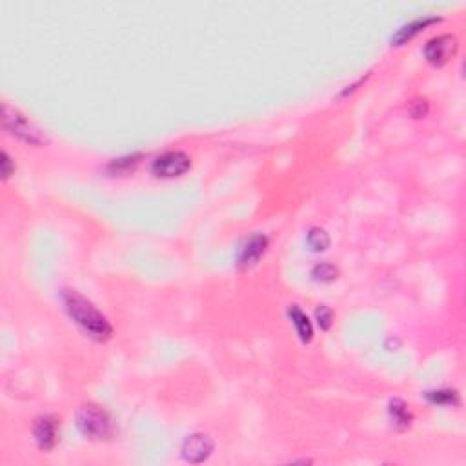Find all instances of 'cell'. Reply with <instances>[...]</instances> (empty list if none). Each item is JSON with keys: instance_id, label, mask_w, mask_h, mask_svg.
<instances>
[{"instance_id": "3957f363", "label": "cell", "mask_w": 466, "mask_h": 466, "mask_svg": "<svg viewBox=\"0 0 466 466\" xmlns=\"http://www.w3.org/2000/svg\"><path fill=\"white\" fill-rule=\"evenodd\" d=\"M2 124H4V128L10 131L11 135L24 140V142H28V144H46V135H44L43 131L38 130L22 112H19L17 107L10 106L8 103L2 104Z\"/></svg>"}, {"instance_id": "8992f818", "label": "cell", "mask_w": 466, "mask_h": 466, "mask_svg": "<svg viewBox=\"0 0 466 466\" xmlns=\"http://www.w3.org/2000/svg\"><path fill=\"white\" fill-rule=\"evenodd\" d=\"M213 448V439L210 435L197 432V434H191L184 439V443H182V457L188 463H191V465H199V463H204L211 456Z\"/></svg>"}, {"instance_id": "4fadbf2b", "label": "cell", "mask_w": 466, "mask_h": 466, "mask_svg": "<svg viewBox=\"0 0 466 466\" xmlns=\"http://www.w3.org/2000/svg\"><path fill=\"white\" fill-rule=\"evenodd\" d=\"M426 399L434 405H459V393L456 390H434L426 392Z\"/></svg>"}, {"instance_id": "e0dca14e", "label": "cell", "mask_w": 466, "mask_h": 466, "mask_svg": "<svg viewBox=\"0 0 466 466\" xmlns=\"http://www.w3.org/2000/svg\"><path fill=\"white\" fill-rule=\"evenodd\" d=\"M0 159H2L0 160V166H2V179L8 181V179H10L15 173V163L11 160V157L8 155V151H2V153H0Z\"/></svg>"}, {"instance_id": "30bf717a", "label": "cell", "mask_w": 466, "mask_h": 466, "mask_svg": "<svg viewBox=\"0 0 466 466\" xmlns=\"http://www.w3.org/2000/svg\"><path fill=\"white\" fill-rule=\"evenodd\" d=\"M288 317H290V321L294 322L299 339L303 340V343H310L313 336V328H312V322H310V319H308L306 313H304L303 310L297 306V304H290Z\"/></svg>"}, {"instance_id": "7a4b0ae2", "label": "cell", "mask_w": 466, "mask_h": 466, "mask_svg": "<svg viewBox=\"0 0 466 466\" xmlns=\"http://www.w3.org/2000/svg\"><path fill=\"white\" fill-rule=\"evenodd\" d=\"M77 428L80 430V434L95 441L112 439L115 434V426L110 414L97 405L80 406L77 410Z\"/></svg>"}, {"instance_id": "9a60e30c", "label": "cell", "mask_w": 466, "mask_h": 466, "mask_svg": "<svg viewBox=\"0 0 466 466\" xmlns=\"http://www.w3.org/2000/svg\"><path fill=\"white\" fill-rule=\"evenodd\" d=\"M140 155H128V157H122V159H115L107 168L112 173H122L126 172V170L133 168L137 164V159H139Z\"/></svg>"}, {"instance_id": "7c38bea8", "label": "cell", "mask_w": 466, "mask_h": 466, "mask_svg": "<svg viewBox=\"0 0 466 466\" xmlns=\"http://www.w3.org/2000/svg\"><path fill=\"white\" fill-rule=\"evenodd\" d=\"M308 244L313 252H324L330 246V235L326 233V230L315 226L308 232Z\"/></svg>"}, {"instance_id": "ba28073f", "label": "cell", "mask_w": 466, "mask_h": 466, "mask_svg": "<svg viewBox=\"0 0 466 466\" xmlns=\"http://www.w3.org/2000/svg\"><path fill=\"white\" fill-rule=\"evenodd\" d=\"M57 434H59V424L53 415H40L33 423V435H35L37 446L43 452H50L55 448Z\"/></svg>"}, {"instance_id": "5b68a950", "label": "cell", "mask_w": 466, "mask_h": 466, "mask_svg": "<svg viewBox=\"0 0 466 466\" xmlns=\"http://www.w3.org/2000/svg\"><path fill=\"white\" fill-rule=\"evenodd\" d=\"M457 38L453 35H437V37L430 38L426 46H424V57L432 66H444L453 55L457 53Z\"/></svg>"}, {"instance_id": "52a82bcc", "label": "cell", "mask_w": 466, "mask_h": 466, "mask_svg": "<svg viewBox=\"0 0 466 466\" xmlns=\"http://www.w3.org/2000/svg\"><path fill=\"white\" fill-rule=\"evenodd\" d=\"M266 248H268V237L262 233H253L252 237L246 239V243L241 246L237 257V264L241 270H248L259 262L262 255H264Z\"/></svg>"}, {"instance_id": "8fae6325", "label": "cell", "mask_w": 466, "mask_h": 466, "mask_svg": "<svg viewBox=\"0 0 466 466\" xmlns=\"http://www.w3.org/2000/svg\"><path fill=\"white\" fill-rule=\"evenodd\" d=\"M388 412H390V417H392V423L396 424L397 428H408L412 423V414L408 410V406L401 401V399H392L390 406H388Z\"/></svg>"}, {"instance_id": "6da1fadb", "label": "cell", "mask_w": 466, "mask_h": 466, "mask_svg": "<svg viewBox=\"0 0 466 466\" xmlns=\"http://www.w3.org/2000/svg\"><path fill=\"white\" fill-rule=\"evenodd\" d=\"M62 303L66 306V312L70 317L79 324L82 330L95 340H106L112 337L113 328L103 312H98L97 306H93L91 301L80 295L75 290H64L62 292Z\"/></svg>"}, {"instance_id": "277c9868", "label": "cell", "mask_w": 466, "mask_h": 466, "mask_svg": "<svg viewBox=\"0 0 466 466\" xmlns=\"http://www.w3.org/2000/svg\"><path fill=\"white\" fill-rule=\"evenodd\" d=\"M191 159L184 151H166L159 155L151 164V173L159 179L181 177L190 170Z\"/></svg>"}, {"instance_id": "2e32d148", "label": "cell", "mask_w": 466, "mask_h": 466, "mask_svg": "<svg viewBox=\"0 0 466 466\" xmlns=\"http://www.w3.org/2000/svg\"><path fill=\"white\" fill-rule=\"evenodd\" d=\"M315 317H317L319 326H321L322 330H328V328L331 326V321H333V313H331V310L326 304H321V306L315 310Z\"/></svg>"}, {"instance_id": "5bb4252c", "label": "cell", "mask_w": 466, "mask_h": 466, "mask_svg": "<svg viewBox=\"0 0 466 466\" xmlns=\"http://www.w3.org/2000/svg\"><path fill=\"white\" fill-rule=\"evenodd\" d=\"M312 276L315 277L317 280H322V283H330V280L337 279L339 276V270H337L336 266L331 264V262H317V264L313 266Z\"/></svg>"}, {"instance_id": "ac0fdd59", "label": "cell", "mask_w": 466, "mask_h": 466, "mask_svg": "<svg viewBox=\"0 0 466 466\" xmlns=\"http://www.w3.org/2000/svg\"><path fill=\"white\" fill-rule=\"evenodd\" d=\"M426 112H428V104H426V100H415V103H412L410 113L415 116V119L424 116L426 115Z\"/></svg>"}, {"instance_id": "9c48e42d", "label": "cell", "mask_w": 466, "mask_h": 466, "mask_svg": "<svg viewBox=\"0 0 466 466\" xmlns=\"http://www.w3.org/2000/svg\"><path fill=\"white\" fill-rule=\"evenodd\" d=\"M439 20L441 19H437V17H423V19H415L412 20V22L405 24V26H401V28L392 35V44L393 46H403V44H406L408 40H412L417 33L423 31L424 28H428L430 24H435L439 22Z\"/></svg>"}]
</instances>
